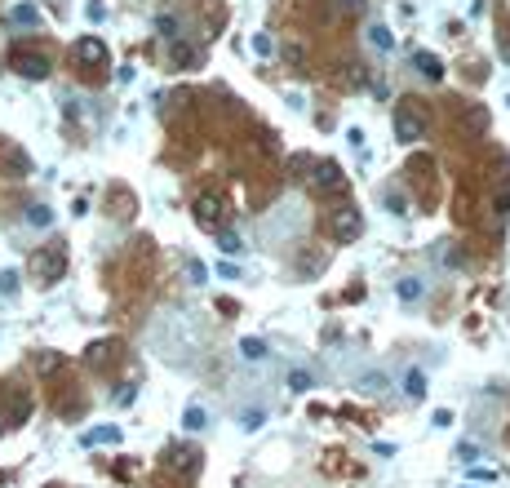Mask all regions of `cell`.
Wrapping results in <instances>:
<instances>
[{
	"label": "cell",
	"mask_w": 510,
	"mask_h": 488,
	"mask_svg": "<svg viewBox=\"0 0 510 488\" xmlns=\"http://www.w3.org/2000/svg\"><path fill=\"white\" fill-rule=\"evenodd\" d=\"M217 249H222V253H240V249H245V240H240L235 231H222V240H217Z\"/></svg>",
	"instance_id": "26"
},
{
	"label": "cell",
	"mask_w": 510,
	"mask_h": 488,
	"mask_svg": "<svg viewBox=\"0 0 510 488\" xmlns=\"http://www.w3.org/2000/svg\"><path fill=\"white\" fill-rule=\"evenodd\" d=\"M315 187H320V191H337V187H342V169H337L333 160H320V165H315Z\"/></svg>",
	"instance_id": "7"
},
{
	"label": "cell",
	"mask_w": 510,
	"mask_h": 488,
	"mask_svg": "<svg viewBox=\"0 0 510 488\" xmlns=\"http://www.w3.org/2000/svg\"><path fill=\"white\" fill-rule=\"evenodd\" d=\"M360 390H364V395H386V390H391V377H386L382 369L378 373H364L360 377Z\"/></svg>",
	"instance_id": "12"
},
{
	"label": "cell",
	"mask_w": 510,
	"mask_h": 488,
	"mask_svg": "<svg viewBox=\"0 0 510 488\" xmlns=\"http://www.w3.org/2000/svg\"><path fill=\"white\" fill-rule=\"evenodd\" d=\"M333 236L342 240V244H350V240H360L364 236V218H360V209H342L333 218Z\"/></svg>",
	"instance_id": "4"
},
{
	"label": "cell",
	"mask_w": 510,
	"mask_h": 488,
	"mask_svg": "<svg viewBox=\"0 0 510 488\" xmlns=\"http://www.w3.org/2000/svg\"><path fill=\"white\" fill-rule=\"evenodd\" d=\"M431 426H440V431H444V426H453V409H435Z\"/></svg>",
	"instance_id": "29"
},
{
	"label": "cell",
	"mask_w": 510,
	"mask_h": 488,
	"mask_svg": "<svg viewBox=\"0 0 510 488\" xmlns=\"http://www.w3.org/2000/svg\"><path fill=\"white\" fill-rule=\"evenodd\" d=\"M395 293H399V302H417L422 293H426V284H422V280H399Z\"/></svg>",
	"instance_id": "18"
},
{
	"label": "cell",
	"mask_w": 510,
	"mask_h": 488,
	"mask_svg": "<svg viewBox=\"0 0 510 488\" xmlns=\"http://www.w3.org/2000/svg\"><path fill=\"white\" fill-rule=\"evenodd\" d=\"M187 271H191V284H204V280H209V266H204V262H191Z\"/></svg>",
	"instance_id": "28"
},
{
	"label": "cell",
	"mask_w": 510,
	"mask_h": 488,
	"mask_svg": "<svg viewBox=\"0 0 510 488\" xmlns=\"http://www.w3.org/2000/svg\"><path fill=\"white\" fill-rule=\"evenodd\" d=\"M422 133H426V116L412 112V107H399V112H395V138L412 142V138H422Z\"/></svg>",
	"instance_id": "2"
},
{
	"label": "cell",
	"mask_w": 510,
	"mask_h": 488,
	"mask_svg": "<svg viewBox=\"0 0 510 488\" xmlns=\"http://www.w3.org/2000/svg\"><path fill=\"white\" fill-rule=\"evenodd\" d=\"M262 422H266V413H262V409H245V413H240V431H258Z\"/></svg>",
	"instance_id": "22"
},
{
	"label": "cell",
	"mask_w": 510,
	"mask_h": 488,
	"mask_svg": "<svg viewBox=\"0 0 510 488\" xmlns=\"http://www.w3.org/2000/svg\"><path fill=\"white\" fill-rule=\"evenodd\" d=\"M497 213H510V191H502V195H497Z\"/></svg>",
	"instance_id": "35"
},
{
	"label": "cell",
	"mask_w": 510,
	"mask_h": 488,
	"mask_svg": "<svg viewBox=\"0 0 510 488\" xmlns=\"http://www.w3.org/2000/svg\"><path fill=\"white\" fill-rule=\"evenodd\" d=\"M107 18V5L102 0H89V22H102Z\"/></svg>",
	"instance_id": "31"
},
{
	"label": "cell",
	"mask_w": 510,
	"mask_h": 488,
	"mask_svg": "<svg viewBox=\"0 0 510 488\" xmlns=\"http://www.w3.org/2000/svg\"><path fill=\"white\" fill-rule=\"evenodd\" d=\"M466 471H470V480H484V484L497 480V471H493V466H479V462H475V466H466Z\"/></svg>",
	"instance_id": "27"
},
{
	"label": "cell",
	"mask_w": 510,
	"mask_h": 488,
	"mask_svg": "<svg viewBox=\"0 0 510 488\" xmlns=\"http://www.w3.org/2000/svg\"><path fill=\"white\" fill-rule=\"evenodd\" d=\"M9 22H14V27H36V22H40V9L36 5H14L9 9Z\"/></svg>",
	"instance_id": "13"
},
{
	"label": "cell",
	"mask_w": 510,
	"mask_h": 488,
	"mask_svg": "<svg viewBox=\"0 0 510 488\" xmlns=\"http://www.w3.org/2000/svg\"><path fill=\"white\" fill-rule=\"evenodd\" d=\"M80 444L84 448H93V444H120V426H93V431L80 435Z\"/></svg>",
	"instance_id": "10"
},
{
	"label": "cell",
	"mask_w": 510,
	"mask_h": 488,
	"mask_svg": "<svg viewBox=\"0 0 510 488\" xmlns=\"http://www.w3.org/2000/svg\"><path fill=\"white\" fill-rule=\"evenodd\" d=\"M440 262H444V266H457V262H461V253H457V249H448V244H444V249H440Z\"/></svg>",
	"instance_id": "33"
},
{
	"label": "cell",
	"mask_w": 510,
	"mask_h": 488,
	"mask_svg": "<svg viewBox=\"0 0 510 488\" xmlns=\"http://www.w3.org/2000/svg\"><path fill=\"white\" fill-rule=\"evenodd\" d=\"M76 58H80V63H102V58H107V45L98 40V36H84V40L76 45Z\"/></svg>",
	"instance_id": "9"
},
{
	"label": "cell",
	"mask_w": 510,
	"mask_h": 488,
	"mask_svg": "<svg viewBox=\"0 0 510 488\" xmlns=\"http://www.w3.org/2000/svg\"><path fill=\"white\" fill-rule=\"evenodd\" d=\"M217 275H222V280H240V266L235 262H222V266H217Z\"/></svg>",
	"instance_id": "34"
},
{
	"label": "cell",
	"mask_w": 510,
	"mask_h": 488,
	"mask_svg": "<svg viewBox=\"0 0 510 488\" xmlns=\"http://www.w3.org/2000/svg\"><path fill=\"white\" fill-rule=\"evenodd\" d=\"M18 293V271H0V298H14Z\"/></svg>",
	"instance_id": "25"
},
{
	"label": "cell",
	"mask_w": 510,
	"mask_h": 488,
	"mask_svg": "<svg viewBox=\"0 0 510 488\" xmlns=\"http://www.w3.org/2000/svg\"><path fill=\"white\" fill-rule=\"evenodd\" d=\"M369 45H373V49H382V54H391V49H395V36H391V27L373 22V27H369Z\"/></svg>",
	"instance_id": "16"
},
{
	"label": "cell",
	"mask_w": 510,
	"mask_h": 488,
	"mask_svg": "<svg viewBox=\"0 0 510 488\" xmlns=\"http://www.w3.org/2000/svg\"><path fill=\"white\" fill-rule=\"evenodd\" d=\"M235 351H240V360L258 364V360L266 356V342H262V337H240V346H235Z\"/></svg>",
	"instance_id": "14"
},
{
	"label": "cell",
	"mask_w": 510,
	"mask_h": 488,
	"mask_svg": "<svg viewBox=\"0 0 510 488\" xmlns=\"http://www.w3.org/2000/svg\"><path fill=\"white\" fill-rule=\"evenodd\" d=\"M27 222H31V227H49V222H54V209H49V204H31V209H27Z\"/></svg>",
	"instance_id": "19"
},
{
	"label": "cell",
	"mask_w": 510,
	"mask_h": 488,
	"mask_svg": "<svg viewBox=\"0 0 510 488\" xmlns=\"http://www.w3.org/2000/svg\"><path fill=\"white\" fill-rule=\"evenodd\" d=\"M271 49H275V45H271V36H262V31L253 36V54H271Z\"/></svg>",
	"instance_id": "30"
},
{
	"label": "cell",
	"mask_w": 510,
	"mask_h": 488,
	"mask_svg": "<svg viewBox=\"0 0 510 488\" xmlns=\"http://www.w3.org/2000/svg\"><path fill=\"white\" fill-rule=\"evenodd\" d=\"M412 67H417L426 80H444V63L431 54V49H412Z\"/></svg>",
	"instance_id": "6"
},
{
	"label": "cell",
	"mask_w": 510,
	"mask_h": 488,
	"mask_svg": "<svg viewBox=\"0 0 510 488\" xmlns=\"http://www.w3.org/2000/svg\"><path fill=\"white\" fill-rule=\"evenodd\" d=\"M479 457H484V448L475 444V439H461V444H457V462H461V466H475Z\"/></svg>",
	"instance_id": "17"
},
{
	"label": "cell",
	"mask_w": 510,
	"mask_h": 488,
	"mask_svg": "<svg viewBox=\"0 0 510 488\" xmlns=\"http://www.w3.org/2000/svg\"><path fill=\"white\" fill-rule=\"evenodd\" d=\"M169 58H173V67H191V58H196V54H191L182 40H169Z\"/></svg>",
	"instance_id": "20"
},
{
	"label": "cell",
	"mask_w": 510,
	"mask_h": 488,
	"mask_svg": "<svg viewBox=\"0 0 510 488\" xmlns=\"http://www.w3.org/2000/svg\"><path fill=\"white\" fill-rule=\"evenodd\" d=\"M466 125L475 133H484V129H488V112H484V107H466Z\"/></svg>",
	"instance_id": "23"
},
{
	"label": "cell",
	"mask_w": 510,
	"mask_h": 488,
	"mask_svg": "<svg viewBox=\"0 0 510 488\" xmlns=\"http://www.w3.org/2000/svg\"><path fill=\"white\" fill-rule=\"evenodd\" d=\"M342 9H346V14H360V9H364V0H342Z\"/></svg>",
	"instance_id": "36"
},
{
	"label": "cell",
	"mask_w": 510,
	"mask_h": 488,
	"mask_svg": "<svg viewBox=\"0 0 510 488\" xmlns=\"http://www.w3.org/2000/svg\"><path fill=\"white\" fill-rule=\"evenodd\" d=\"M182 426H187V431H204V426H209V409H204V404H187Z\"/></svg>",
	"instance_id": "15"
},
{
	"label": "cell",
	"mask_w": 510,
	"mask_h": 488,
	"mask_svg": "<svg viewBox=\"0 0 510 488\" xmlns=\"http://www.w3.org/2000/svg\"><path fill=\"white\" fill-rule=\"evenodd\" d=\"M191 213H196L200 227L213 231L217 222H222V213H226V209H222V195H213V191H209V195H196V209H191Z\"/></svg>",
	"instance_id": "3"
},
{
	"label": "cell",
	"mask_w": 510,
	"mask_h": 488,
	"mask_svg": "<svg viewBox=\"0 0 510 488\" xmlns=\"http://www.w3.org/2000/svg\"><path fill=\"white\" fill-rule=\"evenodd\" d=\"M36 275L49 284V280L63 275V253H36Z\"/></svg>",
	"instance_id": "8"
},
{
	"label": "cell",
	"mask_w": 510,
	"mask_h": 488,
	"mask_svg": "<svg viewBox=\"0 0 510 488\" xmlns=\"http://www.w3.org/2000/svg\"><path fill=\"white\" fill-rule=\"evenodd\" d=\"M107 351H111L107 342H98V346H89V364H102V360H107Z\"/></svg>",
	"instance_id": "32"
},
{
	"label": "cell",
	"mask_w": 510,
	"mask_h": 488,
	"mask_svg": "<svg viewBox=\"0 0 510 488\" xmlns=\"http://www.w3.org/2000/svg\"><path fill=\"white\" fill-rule=\"evenodd\" d=\"M155 31H160L164 40H178V18L173 14H160V18H155Z\"/></svg>",
	"instance_id": "24"
},
{
	"label": "cell",
	"mask_w": 510,
	"mask_h": 488,
	"mask_svg": "<svg viewBox=\"0 0 510 488\" xmlns=\"http://www.w3.org/2000/svg\"><path fill=\"white\" fill-rule=\"evenodd\" d=\"M169 471H178V475H191L196 471V453H191V448H169Z\"/></svg>",
	"instance_id": "11"
},
{
	"label": "cell",
	"mask_w": 510,
	"mask_h": 488,
	"mask_svg": "<svg viewBox=\"0 0 510 488\" xmlns=\"http://www.w3.org/2000/svg\"><path fill=\"white\" fill-rule=\"evenodd\" d=\"M9 67H14L22 80H45L49 76V58L45 54H22V49H14V54H9Z\"/></svg>",
	"instance_id": "1"
},
{
	"label": "cell",
	"mask_w": 510,
	"mask_h": 488,
	"mask_svg": "<svg viewBox=\"0 0 510 488\" xmlns=\"http://www.w3.org/2000/svg\"><path fill=\"white\" fill-rule=\"evenodd\" d=\"M315 386V377L307 373V369H293V373H288V390H298V395H302V390H311Z\"/></svg>",
	"instance_id": "21"
},
{
	"label": "cell",
	"mask_w": 510,
	"mask_h": 488,
	"mask_svg": "<svg viewBox=\"0 0 510 488\" xmlns=\"http://www.w3.org/2000/svg\"><path fill=\"white\" fill-rule=\"evenodd\" d=\"M426 373L422 369H404V377H399V395L404 399H412V404H422V399H426Z\"/></svg>",
	"instance_id": "5"
}]
</instances>
